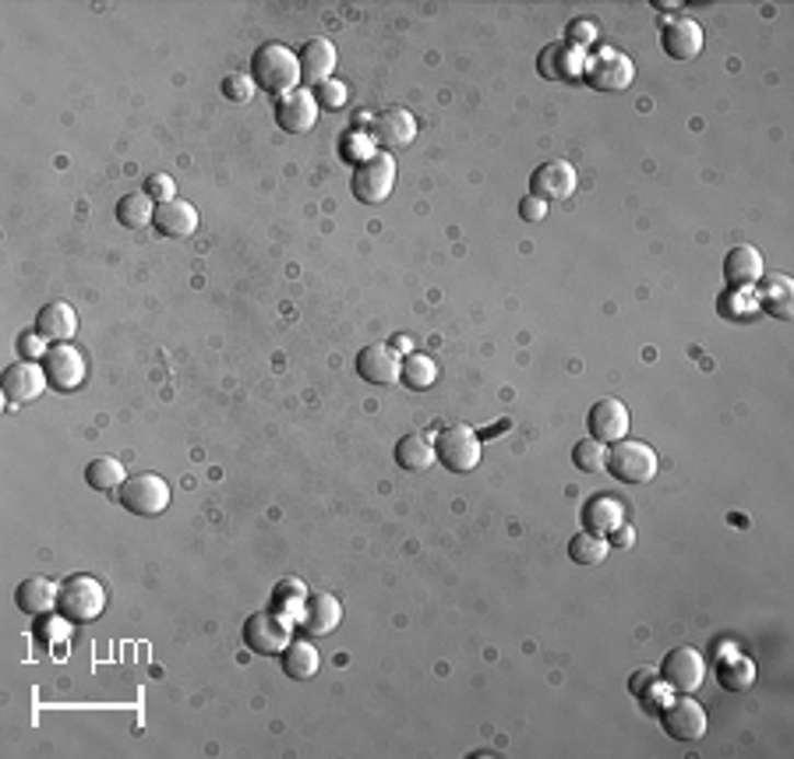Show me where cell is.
Returning <instances> with one entry per match:
<instances>
[{
	"instance_id": "obj_20",
	"label": "cell",
	"mask_w": 794,
	"mask_h": 759,
	"mask_svg": "<svg viewBox=\"0 0 794 759\" xmlns=\"http://www.w3.org/2000/svg\"><path fill=\"white\" fill-rule=\"evenodd\" d=\"M660 46L671 60H692L703 54V28L695 19H671L660 28Z\"/></svg>"
},
{
	"instance_id": "obj_24",
	"label": "cell",
	"mask_w": 794,
	"mask_h": 759,
	"mask_svg": "<svg viewBox=\"0 0 794 759\" xmlns=\"http://www.w3.org/2000/svg\"><path fill=\"white\" fill-rule=\"evenodd\" d=\"M759 297L756 304L773 314L776 322H791L794 319V283L781 273H762V279L756 283Z\"/></svg>"
},
{
	"instance_id": "obj_13",
	"label": "cell",
	"mask_w": 794,
	"mask_h": 759,
	"mask_svg": "<svg viewBox=\"0 0 794 759\" xmlns=\"http://www.w3.org/2000/svg\"><path fill=\"white\" fill-rule=\"evenodd\" d=\"M660 724H664V732L671 735L675 741H699L706 735V710L699 706L692 695H678V700H671L667 706H660Z\"/></svg>"
},
{
	"instance_id": "obj_45",
	"label": "cell",
	"mask_w": 794,
	"mask_h": 759,
	"mask_svg": "<svg viewBox=\"0 0 794 759\" xmlns=\"http://www.w3.org/2000/svg\"><path fill=\"white\" fill-rule=\"evenodd\" d=\"M603 541H608V548H614V551H632L635 548V530L629 524H622V527H614L608 537H603Z\"/></svg>"
},
{
	"instance_id": "obj_18",
	"label": "cell",
	"mask_w": 794,
	"mask_h": 759,
	"mask_svg": "<svg viewBox=\"0 0 794 759\" xmlns=\"http://www.w3.org/2000/svg\"><path fill=\"white\" fill-rule=\"evenodd\" d=\"M343 622V605L332 594H311L304 611L297 614V625L304 636H332Z\"/></svg>"
},
{
	"instance_id": "obj_27",
	"label": "cell",
	"mask_w": 794,
	"mask_h": 759,
	"mask_svg": "<svg viewBox=\"0 0 794 759\" xmlns=\"http://www.w3.org/2000/svg\"><path fill=\"white\" fill-rule=\"evenodd\" d=\"M622 524H625V509H622V502L611 498V495H594L583 505V530L586 533L608 537L614 527H622Z\"/></svg>"
},
{
	"instance_id": "obj_34",
	"label": "cell",
	"mask_w": 794,
	"mask_h": 759,
	"mask_svg": "<svg viewBox=\"0 0 794 759\" xmlns=\"http://www.w3.org/2000/svg\"><path fill=\"white\" fill-rule=\"evenodd\" d=\"M608 541L597 533H586L579 530L576 537H568V559L576 562V565H600L603 559H608Z\"/></svg>"
},
{
	"instance_id": "obj_30",
	"label": "cell",
	"mask_w": 794,
	"mask_h": 759,
	"mask_svg": "<svg viewBox=\"0 0 794 759\" xmlns=\"http://www.w3.org/2000/svg\"><path fill=\"white\" fill-rule=\"evenodd\" d=\"M156 216V202L146 192H127L117 198V223L124 230H146Z\"/></svg>"
},
{
	"instance_id": "obj_8",
	"label": "cell",
	"mask_w": 794,
	"mask_h": 759,
	"mask_svg": "<svg viewBox=\"0 0 794 759\" xmlns=\"http://www.w3.org/2000/svg\"><path fill=\"white\" fill-rule=\"evenodd\" d=\"M583 78L597 92H625L635 82V65L618 50H597L583 65Z\"/></svg>"
},
{
	"instance_id": "obj_22",
	"label": "cell",
	"mask_w": 794,
	"mask_h": 759,
	"mask_svg": "<svg viewBox=\"0 0 794 759\" xmlns=\"http://www.w3.org/2000/svg\"><path fill=\"white\" fill-rule=\"evenodd\" d=\"M762 273H767V262H762V255H759L752 244H738V248L727 251V258H724V279H727L730 290H749V287H756V283L762 279Z\"/></svg>"
},
{
	"instance_id": "obj_43",
	"label": "cell",
	"mask_w": 794,
	"mask_h": 759,
	"mask_svg": "<svg viewBox=\"0 0 794 759\" xmlns=\"http://www.w3.org/2000/svg\"><path fill=\"white\" fill-rule=\"evenodd\" d=\"M46 340L39 336L36 329H25L22 336H19V357L22 360H43L46 357V350H50V346H43Z\"/></svg>"
},
{
	"instance_id": "obj_28",
	"label": "cell",
	"mask_w": 794,
	"mask_h": 759,
	"mask_svg": "<svg viewBox=\"0 0 794 759\" xmlns=\"http://www.w3.org/2000/svg\"><path fill=\"white\" fill-rule=\"evenodd\" d=\"M435 441L427 438V435H403L400 438V446H395V463H400L403 470H410V473H421V470H427V467H435Z\"/></svg>"
},
{
	"instance_id": "obj_31",
	"label": "cell",
	"mask_w": 794,
	"mask_h": 759,
	"mask_svg": "<svg viewBox=\"0 0 794 759\" xmlns=\"http://www.w3.org/2000/svg\"><path fill=\"white\" fill-rule=\"evenodd\" d=\"M717 682L727 689V692H745L752 689L756 682V664L745 657V654H730L717 664Z\"/></svg>"
},
{
	"instance_id": "obj_32",
	"label": "cell",
	"mask_w": 794,
	"mask_h": 759,
	"mask_svg": "<svg viewBox=\"0 0 794 759\" xmlns=\"http://www.w3.org/2000/svg\"><path fill=\"white\" fill-rule=\"evenodd\" d=\"M400 382L413 392H427L435 382H438V364L427 357V354H406L403 357V375H400Z\"/></svg>"
},
{
	"instance_id": "obj_11",
	"label": "cell",
	"mask_w": 794,
	"mask_h": 759,
	"mask_svg": "<svg viewBox=\"0 0 794 759\" xmlns=\"http://www.w3.org/2000/svg\"><path fill=\"white\" fill-rule=\"evenodd\" d=\"M46 386H50V378H46V371L36 360H14L0 375V389H4V400L11 410L22 403H36L46 392Z\"/></svg>"
},
{
	"instance_id": "obj_23",
	"label": "cell",
	"mask_w": 794,
	"mask_h": 759,
	"mask_svg": "<svg viewBox=\"0 0 794 759\" xmlns=\"http://www.w3.org/2000/svg\"><path fill=\"white\" fill-rule=\"evenodd\" d=\"M32 329H36L46 343H71L78 332V314L68 300H50V304H43L36 311Z\"/></svg>"
},
{
	"instance_id": "obj_14",
	"label": "cell",
	"mask_w": 794,
	"mask_h": 759,
	"mask_svg": "<svg viewBox=\"0 0 794 759\" xmlns=\"http://www.w3.org/2000/svg\"><path fill=\"white\" fill-rule=\"evenodd\" d=\"M357 375L371 386H395L403 375V357L392 343H371L357 354Z\"/></svg>"
},
{
	"instance_id": "obj_41",
	"label": "cell",
	"mask_w": 794,
	"mask_h": 759,
	"mask_svg": "<svg viewBox=\"0 0 794 759\" xmlns=\"http://www.w3.org/2000/svg\"><path fill=\"white\" fill-rule=\"evenodd\" d=\"M597 25L594 22H586V19H576V22H568V43L576 46V50H590V46H597Z\"/></svg>"
},
{
	"instance_id": "obj_39",
	"label": "cell",
	"mask_w": 794,
	"mask_h": 759,
	"mask_svg": "<svg viewBox=\"0 0 794 759\" xmlns=\"http://www.w3.org/2000/svg\"><path fill=\"white\" fill-rule=\"evenodd\" d=\"M314 100L322 110H343L349 103V92L343 82H336V78H329V82H322L314 89Z\"/></svg>"
},
{
	"instance_id": "obj_47",
	"label": "cell",
	"mask_w": 794,
	"mask_h": 759,
	"mask_svg": "<svg viewBox=\"0 0 794 759\" xmlns=\"http://www.w3.org/2000/svg\"><path fill=\"white\" fill-rule=\"evenodd\" d=\"M392 346H395V350H403V354H413V343H410L406 336H395Z\"/></svg>"
},
{
	"instance_id": "obj_5",
	"label": "cell",
	"mask_w": 794,
	"mask_h": 759,
	"mask_svg": "<svg viewBox=\"0 0 794 759\" xmlns=\"http://www.w3.org/2000/svg\"><path fill=\"white\" fill-rule=\"evenodd\" d=\"M244 643L258 657H279L294 643V619L279 611H254L244 622Z\"/></svg>"
},
{
	"instance_id": "obj_33",
	"label": "cell",
	"mask_w": 794,
	"mask_h": 759,
	"mask_svg": "<svg viewBox=\"0 0 794 759\" xmlns=\"http://www.w3.org/2000/svg\"><path fill=\"white\" fill-rule=\"evenodd\" d=\"M127 481V473L117 460H110V456H100V460H92L85 467V484L92 492H120V484Z\"/></svg>"
},
{
	"instance_id": "obj_15",
	"label": "cell",
	"mask_w": 794,
	"mask_h": 759,
	"mask_svg": "<svg viewBox=\"0 0 794 759\" xmlns=\"http://www.w3.org/2000/svg\"><path fill=\"white\" fill-rule=\"evenodd\" d=\"M576 184H579V177H576V170H572V163L548 160L533 170L530 195H537L540 202H565L576 195Z\"/></svg>"
},
{
	"instance_id": "obj_25",
	"label": "cell",
	"mask_w": 794,
	"mask_h": 759,
	"mask_svg": "<svg viewBox=\"0 0 794 759\" xmlns=\"http://www.w3.org/2000/svg\"><path fill=\"white\" fill-rule=\"evenodd\" d=\"M583 65H586V57L572 43H551L537 57V71L544 74L548 82H565V78H579L583 74Z\"/></svg>"
},
{
	"instance_id": "obj_17",
	"label": "cell",
	"mask_w": 794,
	"mask_h": 759,
	"mask_svg": "<svg viewBox=\"0 0 794 759\" xmlns=\"http://www.w3.org/2000/svg\"><path fill=\"white\" fill-rule=\"evenodd\" d=\"M318 110L322 106H318L311 89H294V92H286V96L276 100V124L290 135H304V131L314 128Z\"/></svg>"
},
{
	"instance_id": "obj_7",
	"label": "cell",
	"mask_w": 794,
	"mask_h": 759,
	"mask_svg": "<svg viewBox=\"0 0 794 759\" xmlns=\"http://www.w3.org/2000/svg\"><path fill=\"white\" fill-rule=\"evenodd\" d=\"M114 498L131 516L152 519L159 513H166V505H170V484L159 478V473H131V478L120 484V492Z\"/></svg>"
},
{
	"instance_id": "obj_40",
	"label": "cell",
	"mask_w": 794,
	"mask_h": 759,
	"mask_svg": "<svg viewBox=\"0 0 794 759\" xmlns=\"http://www.w3.org/2000/svg\"><path fill=\"white\" fill-rule=\"evenodd\" d=\"M156 205L159 202H170V198H177V184H173L170 173H152V177H146V187H141Z\"/></svg>"
},
{
	"instance_id": "obj_46",
	"label": "cell",
	"mask_w": 794,
	"mask_h": 759,
	"mask_svg": "<svg viewBox=\"0 0 794 759\" xmlns=\"http://www.w3.org/2000/svg\"><path fill=\"white\" fill-rule=\"evenodd\" d=\"M654 682H660V675H657L654 668H643V671H635V675L629 678V689H632V695H643L646 686H654Z\"/></svg>"
},
{
	"instance_id": "obj_1",
	"label": "cell",
	"mask_w": 794,
	"mask_h": 759,
	"mask_svg": "<svg viewBox=\"0 0 794 759\" xmlns=\"http://www.w3.org/2000/svg\"><path fill=\"white\" fill-rule=\"evenodd\" d=\"M251 78L268 96H286L300 89V60L286 43H262L251 57Z\"/></svg>"
},
{
	"instance_id": "obj_19",
	"label": "cell",
	"mask_w": 794,
	"mask_h": 759,
	"mask_svg": "<svg viewBox=\"0 0 794 759\" xmlns=\"http://www.w3.org/2000/svg\"><path fill=\"white\" fill-rule=\"evenodd\" d=\"M152 227L159 230V237H173V241H184V237H195L198 230V209L184 198H170L156 205Z\"/></svg>"
},
{
	"instance_id": "obj_35",
	"label": "cell",
	"mask_w": 794,
	"mask_h": 759,
	"mask_svg": "<svg viewBox=\"0 0 794 759\" xmlns=\"http://www.w3.org/2000/svg\"><path fill=\"white\" fill-rule=\"evenodd\" d=\"M308 587L300 579H283L279 587L273 590V611H279V614H286V619H294V614H300L304 611V605H308Z\"/></svg>"
},
{
	"instance_id": "obj_21",
	"label": "cell",
	"mask_w": 794,
	"mask_h": 759,
	"mask_svg": "<svg viewBox=\"0 0 794 759\" xmlns=\"http://www.w3.org/2000/svg\"><path fill=\"white\" fill-rule=\"evenodd\" d=\"M297 60H300V82H308L311 92H314L322 82H329L332 71H336L340 54H336V46H332L329 39L318 36V39L304 43V50L297 54Z\"/></svg>"
},
{
	"instance_id": "obj_9",
	"label": "cell",
	"mask_w": 794,
	"mask_h": 759,
	"mask_svg": "<svg viewBox=\"0 0 794 759\" xmlns=\"http://www.w3.org/2000/svg\"><path fill=\"white\" fill-rule=\"evenodd\" d=\"M660 678L671 692L689 695L706 682V660L695 646H675L660 664Z\"/></svg>"
},
{
	"instance_id": "obj_12",
	"label": "cell",
	"mask_w": 794,
	"mask_h": 759,
	"mask_svg": "<svg viewBox=\"0 0 794 759\" xmlns=\"http://www.w3.org/2000/svg\"><path fill=\"white\" fill-rule=\"evenodd\" d=\"M43 371L50 378V386L57 392H74L78 386L85 382L89 375V364H85V354L78 350L71 343H54L50 350L43 357Z\"/></svg>"
},
{
	"instance_id": "obj_42",
	"label": "cell",
	"mask_w": 794,
	"mask_h": 759,
	"mask_svg": "<svg viewBox=\"0 0 794 759\" xmlns=\"http://www.w3.org/2000/svg\"><path fill=\"white\" fill-rule=\"evenodd\" d=\"M222 96L233 100V103H248L254 96V78L251 74H230L227 82H222Z\"/></svg>"
},
{
	"instance_id": "obj_6",
	"label": "cell",
	"mask_w": 794,
	"mask_h": 759,
	"mask_svg": "<svg viewBox=\"0 0 794 759\" xmlns=\"http://www.w3.org/2000/svg\"><path fill=\"white\" fill-rule=\"evenodd\" d=\"M395 187V156L375 152L371 160L357 163L354 177H349V192L360 205H381Z\"/></svg>"
},
{
	"instance_id": "obj_26",
	"label": "cell",
	"mask_w": 794,
	"mask_h": 759,
	"mask_svg": "<svg viewBox=\"0 0 794 759\" xmlns=\"http://www.w3.org/2000/svg\"><path fill=\"white\" fill-rule=\"evenodd\" d=\"M57 583L46 579V576H28L19 583V590H14V605H19L22 614H32V619H39V614H50L57 611Z\"/></svg>"
},
{
	"instance_id": "obj_3",
	"label": "cell",
	"mask_w": 794,
	"mask_h": 759,
	"mask_svg": "<svg viewBox=\"0 0 794 759\" xmlns=\"http://www.w3.org/2000/svg\"><path fill=\"white\" fill-rule=\"evenodd\" d=\"M603 470H611V478L622 484H646L657 478V452L649 449L646 441L622 438L608 449V463H603Z\"/></svg>"
},
{
	"instance_id": "obj_36",
	"label": "cell",
	"mask_w": 794,
	"mask_h": 759,
	"mask_svg": "<svg viewBox=\"0 0 794 759\" xmlns=\"http://www.w3.org/2000/svg\"><path fill=\"white\" fill-rule=\"evenodd\" d=\"M603 463H608V446L597 438H583L572 446V467L583 470V473H597L603 470Z\"/></svg>"
},
{
	"instance_id": "obj_37",
	"label": "cell",
	"mask_w": 794,
	"mask_h": 759,
	"mask_svg": "<svg viewBox=\"0 0 794 759\" xmlns=\"http://www.w3.org/2000/svg\"><path fill=\"white\" fill-rule=\"evenodd\" d=\"M36 636L46 640V643H57V640H68L71 636V622L64 619L60 611H50V614H39V625H36Z\"/></svg>"
},
{
	"instance_id": "obj_29",
	"label": "cell",
	"mask_w": 794,
	"mask_h": 759,
	"mask_svg": "<svg viewBox=\"0 0 794 759\" xmlns=\"http://www.w3.org/2000/svg\"><path fill=\"white\" fill-rule=\"evenodd\" d=\"M279 657H283V671L297 678V682H308V678H314L318 668H322V657H318L314 643H308V640H294Z\"/></svg>"
},
{
	"instance_id": "obj_10",
	"label": "cell",
	"mask_w": 794,
	"mask_h": 759,
	"mask_svg": "<svg viewBox=\"0 0 794 759\" xmlns=\"http://www.w3.org/2000/svg\"><path fill=\"white\" fill-rule=\"evenodd\" d=\"M368 135L378 146V152H403L406 146H413V138H417V120H413L410 110L389 106L371 117Z\"/></svg>"
},
{
	"instance_id": "obj_38",
	"label": "cell",
	"mask_w": 794,
	"mask_h": 759,
	"mask_svg": "<svg viewBox=\"0 0 794 759\" xmlns=\"http://www.w3.org/2000/svg\"><path fill=\"white\" fill-rule=\"evenodd\" d=\"M340 149L346 152V160H354V163H364V160H371V156L378 152V149H375V141H371V135H368V131L360 135L357 128H354V131H349V135L343 138V146H340Z\"/></svg>"
},
{
	"instance_id": "obj_2",
	"label": "cell",
	"mask_w": 794,
	"mask_h": 759,
	"mask_svg": "<svg viewBox=\"0 0 794 759\" xmlns=\"http://www.w3.org/2000/svg\"><path fill=\"white\" fill-rule=\"evenodd\" d=\"M103 608H106V590H103V583L95 579V576L78 573V576H68V579L60 583V590H57V611L71 625H89V622H95L103 614Z\"/></svg>"
},
{
	"instance_id": "obj_16",
	"label": "cell",
	"mask_w": 794,
	"mask_h": 759,
	"mask_svg": "<svg viewBox=\"0 0 794 759\" xmlns=\"http://www.w3.org/2000/svg\"><path fill=\"white\" fill-rule=\"evenodd\" d=\"M586 432L590 438L603 441V446H614V441L629 438V410L622 400H597L586 414Z\"/></svg>"
},
{
	"instance_id": "obj_44",
	"label": "cell",
	"mask_w": 794,
	"mask_h": 759,
	"mask_svg": "<svg viewBox=\"0 0 794 759\" xmlns=\"http://www.w3.org/2000/svg\"><path fill=\"white\" fill-rule=\"evenodd\" d=\"M519 216L527 219V223H540V219L548 216V202H540L537 195H527L519 202Z\"/></svg>"
},
{
	"instance_id": "obj_4",
	"label": "cell",
	"mask_w": 794,
	"mask_h": 759,
	"mask_svg": "<svg viewBox=\"0 0 794 759\" xmlns=\"http://www.w3.org/2000/svg\"><path fill=\"white\" fill-rule=\"evenodd\" d=\"M435 456H438V463L449 467L452 473H470L481 467V456H484L481 435L467 428V424H449V428H441L435 438Z\"/></svg>"
}]
</instances>
